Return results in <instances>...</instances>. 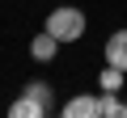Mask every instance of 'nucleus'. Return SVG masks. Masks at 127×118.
I'll use <instances>...</instances> for the list:
<instances>
[{
  "label": "nucleus",
  "instance_id": "5",
  "mask_svg": "<svg viewBox=\"0 0 127 118\" xmlns=\"http://www.w3.org/2000/svg\"><path fill=\"white\" fill-rule=\"evenodd\" d=\"M26 97H34L47 114H55V89H51L47 80H26Z\"/></svg>",
  "mask_w": 127,
  "mask_h": 118
},
{
  "label": "nucleus",
  "instance_id": "4",
  "mask_svg": "<svg viewBox=\"0 0 127 118\" xmlns=\"http://www.w3.org/2000/svg\"><path fill=\"white\" fill-rule=\"evenodd\" d=\"M59 46H64V42H59L55 34H47V30H42V34H34V42H30V59H38V63H51V59L59 55Z\"/></svg>",
  "mask_w": 127,
  "mask_h": 118
},
{
  "label": "nucleus",
  "instance_id": "2",
  "mask_svg": "<svg viewBox=\"0 0 127 118\" xmlns=\"http://www.w3.org/2000/svg\"><path fill=\"white\" fill-rule=\"evenodd\" d=\"M59 114H64V118H102V97L81 93V97H72V101H64Z\"/></svg>",
  "mask_w": 127,
  "mask_h": 118
},
{
  "label": "nucleus",
  "instance_id": "8",
  "mask_svg": "<svg viewBox=\"0 0 127 118\" xmlns=\"http://www.w3.org/2000/svg\"><path fill=\"white\" fill-rule=\"evenodd\" d=\"M102 118H127V101L119 93H102Z\"/></svg>",
  "mask_w": 127,
  "mask_h": 118
},
{
  "label": "nucleus",
  "instance_id": "1",
  "mask_svg": "<svg viewBox=\"0 0 127 118\" xmlns=\"http://www.w3.org/2000/svg\"><path fill=\"white\" fill-rule=\"evenodd\" d=\"M42 30L55 34L59 42H76V38H85V13H81L76 4H59V9L47 13V25H42Z\"/></svg>",
  "mask_w": 127,
  "mask_h": 118
},
{
  "label": "nucleus",
  "instance_id": "7",
  "mask_svg": "<svg viewBox=\"0 0 127 118\" xmlns=\"http://www.w3.org/2000/svg\"><path fill=\"white\" fill-rule=\"evenodd\" d=\"M123 80H127V72H119V68H102V76H97V84H102V93H119L123 89Z\"/></svg>",
  "mask_w": 127,
  "mask_h": 118
},
{
  "label": "nucleus",
  "instance_id": "6",
  "mask_svg": "<svg viewBox=\"0 0 127 118\" xmlns=\"http://www.w3.org/2000/svg\"><path fill=\"white\" fill-rule=\"evenodd\" d=\"M9 118H47V110H42L34 97H26V93H21V97L9 105Z\"/></svg>",
  "mask_w": 127,
  "mask_h": 118
},
{
  "label": "nucleus",
  "instance_id": "3",
  "mask_svg": "<svg viewBox=\"0 0 127 118\" xmlns=\"http://www.w3.org/2000/svg\"><path fill=\"white\" fill-rule=\"evenodd\" d=\"M106 63L110 68H119V72H127V30H114L110 38H106Z\"/></svg>",
  "mask_w": 127,
  "mask_h": 118
}]
</instances>
